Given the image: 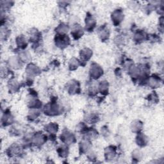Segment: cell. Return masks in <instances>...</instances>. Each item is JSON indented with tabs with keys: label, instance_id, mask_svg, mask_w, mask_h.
<instances>
[{
	"label": "cell",
	"instance_id": "obj_1",
	"mask_svg": "<svg viewBox=\"0 0 164 164\" xmlns=\"http://www.w3.org/2000/svg\"><path fill=\"white\" fill-rule=\"evenodd\" d=\"M60 112V107L55 103H51L46 105L44 107V112L48 116H55Z\"/></svg>",
	"mask_w": 164,
	"mask_h": 164
},
{
	"label": "cell",
	"instance_id": "obj_2",
	"mask_svg": "<svg viewBox=\"0 0 164 164\" xmlns=\"http://www.w3.org/2000/svg\"><path fill=\"white\" fill-rule=\"evenodd\" d=\"M90 74L92 78L94 79L99 78L103 74V70L101 69V67L97 64H93L92 65Z\"/></svg>",
	"mask_w": 164,
	"mask_h": 164
},
{
	"label": "cell",
	"instance_id": "obj_3",
	"mask_svg": "<svg viewBox=\"0 0 164 164\" xmlns=\"http://www.w3.org/2000/svg\"><path fill=\"white\" fill-rule=\"evenodd\" d=\"M69 38L68 37L67 35H58L56 37V44L58 46V47H60L61 48H66V46H68L69 43Z\"/></svg>",
	"mask_w": 164,
	"mask_h": 164
},
{
	"label": "cell",
	"instance_id": "obj_4",
	"mask_svg": "<svg viewBox=\"0 0 164 164\" xmlns=\"http://www.w3.org/2000/svg\"><path fill=\"white\" fill-rule=\"evenodd\" d=\"M61 140L63 142H66V144H72L75 140V136L72 134V133L69 132V131H64L62 134L61 135Z\"/></svg>",
	"mask_w": 164,
	"mask_h": 164
},
{
	"label": "cell",
	"instance_id": "obj_5",
	"mask_svg": "<svg viewBox=\"0 0 164 164\" xmlns=\"http://www.w3.org/2000/svg\"><path fill=\"white\" fill-rule=\"evenodd\" d=\"M83 34V30L82 27L76 24L74 25L73 27L72 31H71V35H73V37L75 39H78L81 37Z\"/></svg>",
	"mask_w": 164,
	"mask_h": 164
},
{
	"label": "cell",
	"instance_id": "obj_6",
	"mask_svg": "<svg viewBox=\"0 0 164 164\" xmlns=\"http://www.w3.org/2000/svg\"><path fill=\"white\" fill-rule=\"evenodd\" d=\"M112 19L113 23L117 25L119 24L124 19V14L120 10H116L113 12L112 15Z\"/></svg>",
	"mask_w": 164,
	"mask_h": 164
},
{
	"label": "cell",
	"instance_id": "obj_7",
	"mask_svg": "<svg viewBox=\"0 0 164 164\" xmlns=\"http://www.w3.org/2000/svg\"><path fill=\"white\" fill-rule=\"evenodd\" d=\"M86 28L87 30H90L89 32L93 30L95 26V20L94 19L92 15H88L86 19Z\"/></svg>",
	"mask_w": 164,
	"mask_h": 164
},
{
	"label": "cell",
	"instance_id": "obj_8",
	"mask_svg": "<svg viewBox=\"0 0 164 164\" xmlns=\"http://www.w3.org/2000/svg\"><path fill=\"white\" fill-rule=\"evenodd\" d=\"M79 89L80 85L78 82L72 81L69 84V86H68V91H69V92L71 94L76 93Z\"/></svg>",
	"mask_w": 164,
	"mask_h": 164
},
{
	"label": "cell",
	"instance_id": "obj_9",
	"mask_svg": "<svg viewBox=\"0 0 164 164\" xmlns=\"http://www.w3.org/2000/svg\"><path fill=\"white\" fill-rule=\"evenodd\" d=\"M45 138H46V137L44 135L41 134H37L34 136V137L33 138V142L34 144L37 145H41L46 141Z\"/></svg>",
	"mask_w": 164,
	"mask_h": 164
},
{
	"label": "cell",
	"instance_id": "obj_10",
	"mask_svg": "<svg viewBox=\"0 0 164 164\" xmlns=\"http://www.w3.org/2000/svg\"><path fill=\"white\" fill-rule=\"evenodd\" d=\"M116 155V149L113 146H110L105 149V156L108 159H113Z\"/></svg>",
	"mask_w": 164,
	"mask_h": 164
},
{
	"label": "cell",
	"instance_id": "obj_11",
	"mask_svg": "<svg viewBox=\"0 0 164 164\" xmlns=\"http://www.w3.org/2000/svg\"><path fill=\"white\" fill-rule=\"evenodd\" d=\"M92 55V52L91 49L85 48L83 49V50L80 52V56L83 60H88L91 58Z\"/></svg>",
	"mask_w": 164,
	"mask_h": 164
},
{
	"label": "cell",
	"instance_id": "obj_12",
	"mask_svg": "<svg viewBox=\"0 0 164 164\" xmlns=\"http://www.w3.org/2000/svg\"><path fill=\"white\" fill-rule=\"evenodd\" d=\"M39 72V68L33 64L29 65V66H28V67L26 68V73L30 76L37 75V73Z\"/></svg>",
	"mask_w": 164,
	"mask_h": 164
},
{
	"label": "cell",
	"instance_id": "obj_13",
	"mask_svg": "<svg viewBox=\"0 0 164 164\" xmlns=\"http://www.w3.org/2000/svg\"><path fill=\"white\" fill-rule=\"evenodd\" d=\"M46 130L48 132L50 133L51 134H55V133L57 132L58 129V126L57 124L55 123H51L49 125L46 126Z\"/></svg>",
	"mask_w": 164,
	"mask_h": 164
},
{
	"label": "cell",
	"instance_id": "obj_14",
	"mask_svg": "<svg viewBox=\"0 0 164 164\" xmlns=\"http://www.w3.org/2000/svg\"><path fill=\"white\" fill-rule=\"evenodd\" d=\"M99 35H100V37L102 39V40L107 39H108V37H109V30H108L107 27L105 26L102 27L100 30Z\"/></svg>",
	"mask_w": 164,
	"mask_h": 164
},
{
	"label": "cell",
	"instance_id": "obj_15",
	"mask_svg": "<svg viewBox=\"0 0 164 164\" xmlns=\"http://www.w3.org/2000/svg\"><path fill=\"white\" fill-rule=\"evenodd\" d=\"M148 83L153 88H156L160 85V80L157 78L156 76H152L149 79Z\"/></svg>",
	"mask_w": 164,
	"mask_h": 164
},
{
	"label": "cell",
	"instance_id": "obj_16",
	"mask_svg": "<svg viewBox=\"0 0 164 164\" xmlns=\"http://www.w3.org/2000/svg\"><path fill=\"white\" fill-rule=\"evenodd\" d=\"M142 124L139 120H135L134 122H132L131 125V129L132 131L134 132H138L142 129Z\"/></svg>",
	"mask_w": 164,
	"mask_h": 164
},
{
	"label": "cell",
	"instance_id": "obj_17",
	"mask_svg": "<svg viewBox=\"0 0 164 164\" xmlns=\"http://www.w3.org/2000/svg\"><path fill=\"white\" fill-rule=\"evenodd\" d=\"M137 143L140 146H144L147 144V138L143 134L138 135L137 137Z\"/></svg>",
	"mask_w": 164,
	"mask_h": 164
},
{
	"label": "cell",
	"instance_id": "obj_18",
	"mask_svg": "<svg viewBox=\"0 0 164 164\" xmlns=\"http://www.w3.org/2000/svg\"><path fill=\"white\" fill-rule=\"evenodd\" d=\"M68 30H69V27L64 24H60L57 28V32L60 35H65L68 32Z\"/></svg>",
	"mask_w": 164,
	"mask_h": 164
},
{
	"label": "cell",
	"instance_id": "obj_19",
	"mask_svg": "<svg viewBox=\"0 0 164 164\" xmlns=\"http://www.w3.org/2000/svg\"><path fill=\"white\" fill-rule=\"evenodd\" d=\"M25 38H24L23 35H20L19 37L17 38L16 40L17 46H19V47H21L22 48H24L25 47H26L27 44Z\"/></svg>",
	"mask_w": 164,
	"mask_h": 164
},
{
	"label": "cell",
	"instance_id": "obj_20",
	"mask_svg": "<svg viewBox=\"0 0 164 164\" xmlns=\"http://www.w3.org/2000/svg\"><path fill=\"white\" fill-rule=\"evenodd\" d=\"M80 62L75 58H73L69 62V68L71 70H75L79 66Z\"/></svg>",
	"mask_w": 164,
	"mask_h": 164
},
{
	"label": "cell",
	"instance_id": "obj_21",
	"mask_svg": "<svg viewBox=\"0 0 164 164\" xmlns=\"http://www.w3.org/2000/svg\"><path fill=\"white\" fill-rule=\"evenodd\" d=\"M9 151H10V154L11 156L12 155H15V154H17V153H19V147L17 145H12V146L10 147L9 149Z\"/></svg>",
	"mask_w": 164,
	"mask_h": 164
},
{
	"label": "cell",
	"instance_id": "obj_22",
	"mask_svg": "<svg viewBox=\"0 0 164 164\" xmlns=\"http://www.w3.org/2000/svg\"><path fill=\"white\" fill-rule=\"evenodd\" d=\"M99 88L102 94L107 93L108 91V84L107 82H102Z\"/></svg>",
	"mask_w": 164,
	"mask_h": 164
},
{
	"label": "cell",
	"instance_id": "obj_23",
	"mask_svg": "<svg viewBox=\"0 0 164 164\" xmlns=\"http://www.w3.org/2000/svg\"><path fill=\"white\" fill-rule=\"evenodd\" d=\"M2 120H3V123L6 125H8L9 124H11L12 121V117L10 113H6L5 114V116L3 117Z\"/></svg>",
	"mask_w": 164,
	"mask_h": 164
},
{
	"label": "cell",
	"instance_id": "obj_24",
	"mask_svg": "<svg viewBox=\"0 0 164 164\" xmlns=\"http://www.w3.org/2000/svg\"><path fill=\"white\" fill-rule=\"evenodd\" d=\"M89 146H90V144L87 140L83 141L82 142L80 143V150H82V152H85V151H86L89 149Z\"/></svg>",
	"mask_w": 164,
	"mask_h": 164
},
{
	"label": "cell",
	"instance_id": "obj_25",
	"mask_svg": "<svg viewBox=\"0 0 164 164\" xmlns=\"http://www.w3.org/2000/svg\"><path fill=\"white\" fill-rule=\"evenodd\" d=\"M144 38H145V36H144V33L143 32H138L135 35V39L138 42H140L142 41V40L144 39Z\"/></svg>",
	"mask_w": 164,
	"mask_h": 164
},
{
	"label": "cell",
	"instance_id": "obj_26",
	"mask_svg": "<svg viewBox=\"0 0 164 164\" xmlns=\"http://www.w3.org/2000/svg\"><path fill=\"white\" fill-rule=\"evenodd\" d=\"M10 88L11 89V91H16V89L19 87V85H18V83H17L16 81H11L10 82Z\"/></svg>",
	"mask_w": 164,
	"mask_h": 164
},
{
	"label": "cell",
	"instance_id": "obj_27",
	"mask_svg": "<svg viewBox=\"0 0 164 164\" xmlns=\"http://www.w3.org/2000/svg\"><path fill=\"white\" fill-rule=\"evenodd\" d=\"M60 149V151H58V153H59V154L61 155V156H65L66 155V154H67V148L66 147H62L60 148H59Z\"/></svg>",
	"mask_w": 164,
	"mask_h": 164
}]
</instances>
